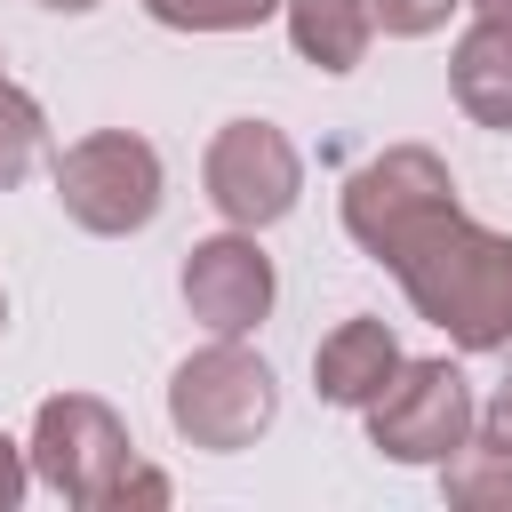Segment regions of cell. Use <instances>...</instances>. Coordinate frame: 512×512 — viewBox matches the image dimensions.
I'll use <instances>...</instances> for the list:
<instances>
[{"instance_id":"cell-5","label":"cell","mask_w":512,"mask_h":512,"mask_svg":"<svg viewBox=\"0 0 512 512\" xmlns=\"http://www.w3.org/2000/svg\"><path fill=\"white\" fill-rule=\"evenodd\" d=\"M368 416V448L392 464H448L472 432H480V400L464 384L456 360H400V376L360 408Z\"/></svg>"},{"instance_id":"cell-14","label":"cell","mask_w":512,"mask_h":512,"mask_svg":"<svg viewBox=\"0 0 512 512\" xmlns=\"http://www.w3.org/2000/svg\"><path fill=\"white\" fill-rule=\"evenodd\" d=\"M280 8L288 0H144V16L168 24V32H256Z\"/></svg>"},{"instance_id":"cell-11","label":"cell","mask_w":512,"mask_h":512,"mask_svg":"<svg viewBox=\"0 0 512 512\" xmlns=\"http://www.w3.org/2000/svg\"><path fill=\"white\" fill-rule=\"evenodd\" d=\"M288 48L312 64V72H352L376 40V16L368 0H288Z\"/></svg>"},{"instance_id":"cell-2","label":"cell","mask_w":512,"mask_h":512,"mask_svg":"<svg viewBox=\"0 0 512 512\" xmlns=\"http://www.w3.org/2000/svg\"><path fill=\"white\" fill-rule=\"evenodd\" d=\"M272 416H280V376L240 336H208L168 376V424H176L184 448H208V456L256 448L272 432Z\"/></svg>"},{"instance_id":"cell-1","label":"cell","mask_w":512,"mask_h":512,"mask_svg":"<svg viewBox=\"0 0 512 512\" xmlns=\"http://www.w3.org/2000/svg\"><path fill=\"white\" fill-rule=\"evenodd\" d=\"M384 272L400 280L416 320H432L456 352H512V232H488L448 208Z\"/></svg>"},{"instance_id":"cell-9","label":"cell","mask_w":512,"mask_h":512,"mask_svg":"<svg viewBox=\"0 0 512 512\" xmlns=\"http://www.w3.org/2000/svg\"><path fill=\"white\" fill-rule=\"evenodd\" d=\"M392 376H400V336H392L384 320H368V312L336 320V328L312 344V384H320L328 408H368Z\"/></svg>"},{"instance_id":"cell-19","label":"cell","mask_w":512,"mask_h":512,"mask_svg":"<svg viewBox=\"0 0 512 512\" xmlns=\"http://www.w3.org/2000/svg\"><path fill=\"white\" fill-rule=\"evenodd\" d=\"M32 8H48V16H88L96 0H32Z\"/></svg>"},{"instance_id":"cell-8","label":"cell","mask_w":512,"mask_h":512,"mask_svg":"<svg viewBox=\"0 0 512 512\" xmlns=\"http://www.w3.org/2000/svg\"><path fill=\"white\" fill-rule=\"evenodd\" d=\"M272 296H280V280H272V256L256 248V232H208V240H192V256H184V312L208 328V336H248V328H264L272 320Z\"/></svg>"},{"instance_id":"cell-18","label":"cell","mask_w":512,"mask_h":512,"mask_svg":"<svg viewBox=\"0 0 512 512\" xmlns=\"http://www.w3.org/2000/svg\"><path fill=\"white\" fill-rule=\"evenodd\" d=\"M480 432H496V440H512V376L480 400Z\"/></svg>"},{"instance_id":"cell-12","label":"cell","mask_w":512,"mask_h":512,"mask_svg":"<svg viewBox=\"0 0 512 512\" xmlns=\"http://www.w3.org/2000/svg\"><path fill=\"white\" fill-rule=\"evenodd\" d=\"M440 496L456 512H512V440L472 432L448 464H440Z\"/></svg>"},{"instance_id":"cell-4","label":"cell","mask_w":512,"mask_h":512,"mask_svg":"<svg viewBox=\"0 0 512 512\" xmlns=\"http://www.w3.org/2000/svg\"><path fill=\"white\" fill-rule=\"evenodd\" d=\"M448 208H456V176H448V160L432 144H392V152H376V160H360L344 176V232L376 264H392Z\"/></svg>"},{"instance_id":"cell-7","label":"cell","mask_w":512,"mask_h":512,"mask_svg":"<svg viewBox=\"0 0 512 512\" xmlns=\"http://www.w3.org/2000/svg\"><path fill=\"white\" fill-rule=\"evenodd\" d=\"M200 184H208V208L240 232H272L296 200H304V152L288 144V128L272 120H224L208 136V160H200Z\"/></svg>"},{"instance_id":"cell-20","label":"cell","mask_w":512,"mask_h":512,"mask_svg":"<svg viewBox=\"0 0 512 512\" xmlns=\"http://www.w3.org/2000/svg\"><path fill=\"white\" fill-rule=\"evenodd\" d=\"M472 16H512V0H464Z\"/></svg>"},{"instance_id":"cell-3","label":"cell","mask_w":512,"mask_h":512,"mask_svg":"<svg viewBox=\"0 0 512 512\" xmlns=\"http://www.w3.org/2000/svg\"><path fill=\"white\" fill-rule=\"evenodd\" d=\"M56 200H64V216H72L80 232L128 240V232H144V224L160 216L168 168H160V152H152L144 136L96 128V136H80V144L56 152Z\"/></svg>"},{"instance_id":"cell-15","label":"cell","mask_w":512,"mask_h":512,"mask_svg":"<svg viewBox=\"0 0 512 512\" xmlns=\"http://www.w3.org/2000/svg\"><path fill=\"white\" fill-rule=\"evenodd\" d=\"M456 8H464V0H368V16H376L392 40H424V32H440Z\"/></svg>"},{"instance_id":"cell-21","label":"cell","mask_w":512,"mask_h":512,"mask_svg":"<svg viewBox=\"0 0 512 512\" xmlns=\"http://www.w3.org/2000/svg\"><path fill=\"white\" fill-rule=\"evenodd\" d=\"M0 336H8V288H0Z\"/></svg>"},{"instance_id":"cell-17","label":"cell","mask_w":512,"mask_h":512,"mask_svg":"<svg viewBox=\"0 0 512 512\" xmlns=\"http://www.w3.org/2000/svg\"><path fill=\"white\" fill-rule=\"evenodd\" d=\"M24 488H32V456L0 432V512H16V504H24Z\"/></svg>"},{"instance_id":"cell-6","label":"cell","mask_w":512,"mask_h":512,"mask_svg":"<svg viewBox=\"0 0 512 512\" xmlns=\"http://www.w3.org/2000/svg\"><path fill=\"white\" fill-rule=\"evenodd\" d=\"M24 456H32V480L40 488H56L80 512H104V496L136 464V440H128V424L96 392H56V400H40Z\"/></svg>"},{"instance_id":"cell-16","label":"cell","mask_w":512,"mask_h":512,"mask_svg":"<svg viewBox=\"0 0 512 512\" xmlns=\"http://www.w3.org/2000/svg\"><path fill=\"white\" fill-rule=\"evenodd\" d=\"M168 496H176V488H168V472H152V464H128V472H120V488L104 496V512H112V504H168Z\"/></svg>"},{"instance_id":"cell-10","label":"cell","mask_w":512,"mask_h":512,"mask_svg":"<svg viewBox=\"0 0 512 512\" xmlns=\"http://www.w3.org/2000/svg\"><path fill=\"white\" fill-rule=\"evenodd\" d=\"M448 88L480 128H512V16H472L448 56Z\"/></svg>"},{"instance_id":"cell-13","label":"cell","mask_w":512,"mask_h":512,"mask_svg":"<svg viewBox=\"0 0 512 512\" xmlns=\"http://www.w3.org/2000/svg\"><path fill=\"white\" fill-rule=\"evenodd\" d=\"M40 160H48V112H40V96H24L0 72V192H16Z\"/></svg>"}]
</instances>
